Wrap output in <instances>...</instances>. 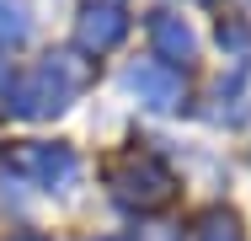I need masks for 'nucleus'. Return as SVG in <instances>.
<instances>
[{"label": "nucleus", "mask_w": 251, "mask_h": 241, "mask_svg": "<svg viewBox=\"0 0 251 241\" xmlns=\"http://www.w3.org/2000/svg\"><path fill=\"white\" fill-rule=\"evenodd\" d=\"M150 38H155V48H160L166 59H182V64L198 54V38H193V27H187L176 11H155V16H150Z\"/></svg>", "instance_id": "20e7f679"}, {"label": "nucleus", "mask_w": 251, "mask_h": 241, "mask_svg": "<svg viewBox=\"0 0 251 241\" xmlns=\"http://www.w3.org/2000/svg\"><path fill=\"white\" fill-rule=\"evenodd\" d=\"M80 81H86V70H80L70 54H49V59H38L32 70H16V75L5 81V107H11L16 118H53V113H64V107L75 102Z\"/></svg>", "instance_id": "f257e3e1"}, {"label": "nucleus", "mask_w": 251, "mask_h": 241, "mask_svg": "<svg viewBox=\"0 0 251 241\" xmlns=\"http://www.w3.org/2000/svg\"><path fill=\"white\" fill-rule=\"evenodd\" d=\"M123 27H128V22H123L118 11L91 5V11H86V22H80V43H86V48H112L118 38H123Z\"/></svg>", "instance_id": "39448f33"}, {"label": "nucleus", "mask_w": 251, "mask_h": 241, "mask_svg": "<svg viewBox=\"0 0 251 241\" xmlns=\"http://www.w3.org/2000/svg\"><path fill=\"white\" fill-rule=\"evenodd\" d=\"M16 241H38V236H16Z\"/></svg>", "instance_id": "0eeeda50"}, {"label": "nucleus", "mask_w": 251, "mask_h": 241, "mask_svg": "<svg viewBox=\"0 0 251 241\" xmlns=\"http://www.w3.org/2000/svg\"><path fill=\"white\" fill-rule=\"evenodd\" d=\"M32 38V11L27 0H0V48H22Z\"/></svg>", "instance_id": "423d86ee"}, {"label": "nucleus", "mask_w": 251, "mask_h": 241, "mask_svg": "<svg viewBox=\"0 0 251 241\" xmlns=\"http://www.w3.org/2000/svg\"><path fill=\"white\" fill-rule=\"evenodd\" d=\"M16 166L49 193H64L80 177V161H75V150H64V145H27V150H16Z\"/></svg>", "instance_id": "f03ea898"}, {"label": "nucleus", "mask_w": 251, "mask_h": 241, "mask_svg": "<svg viewBox=\"0 0 251 241\" xmlns=\"http://www.w3.org/2000/svg\"><path fill=\"white\" fill-rule=\"evenodd\" d=\"M123 86L139 96L145 107H176L182 102V75L171 64H155V59H139L123 70Z\"/></svg>", "instance_id": "7ed1b4c3"}]
</instances>
